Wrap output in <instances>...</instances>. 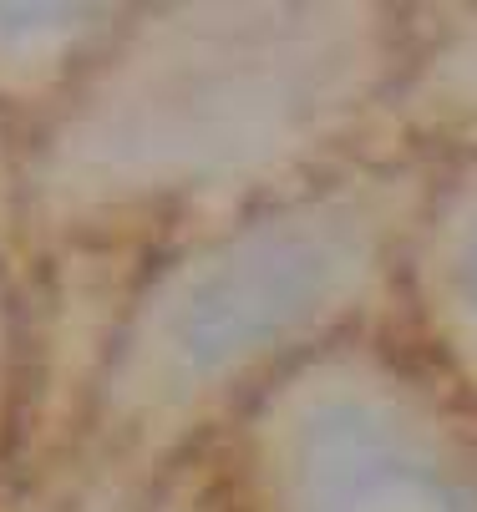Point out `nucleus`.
I'll use <instances>...</instances> for the list:
<instances>
[{
  "instance_id": "f257e3e1",
  "label": "nucleus",
  "mask_w": 477,
  "mask_h": 512,
  "mask_svg": "<svg viewBox=\"0 0 477 512\" xmlns=\"http://www.w3.org/2000/svg\"><path fill=\"white\" fill-rule=\"evenodd\" d=\"M432 173V158L381 142L168 259L132 355L153 401L148 436L173 467L300 360L396 320L401 254Z\"/></svg>"
},
{
  "instance_id": "f03ea898",
  "label": "nucleus",
  "mask_w": 477,
  "mask_h": 512,
  "mask_svg": "<svg viewBox=\"0 0 477 512\" xmlns=\"http://www.w3.org/2000/svg\"><path fill=\"white\" fill-rule=\"evenodd\" d=\"M198 452L229 512H477V421L391 325L300 360Z\"/></svg>"
},
{
  "instance_id": "7ed1b4c3",
  "label": "nucleus",
  "mask_w": 477,
  "mask_h": 512,
  "mask_svg": "<svg viewBox=\"0 0 477 512\" xmlns=\"http://www.w3.org/2000/svg\"><path fill=\"white\" fill-rule=\"evenodd\" d=\"M391 330L477 421V158L437 163L401 254Z\"/></svg>"
},
{
  "instance_id": "20e7f679",
  "label": "nucleus",
  "mask_w": 477,
  "mask_h": 512,
  "mask_svg": "<svg viewBox=\"0 0 477 512\" xmlns=\"http://www.w3.org/2000/svg\"><path fill=\"white\" fill-rule=\"evenodd\" d=\"M153 512H229L209 472V457L193 452L178 467H168V482H163V497H153Z\"/></svg>"
}]
</instances>
